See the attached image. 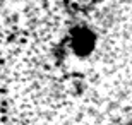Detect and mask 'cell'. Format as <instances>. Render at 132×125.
Listing matches in <instances>:
<instances>
[{
    "instance_id": "cell-1",
    "label": "cell",
    "mask_w": 132,
    "mask_h": 125,
    "mask_svg": "<svg viewBox=\"0 0 132 125\" xmlns=\"http://www.w3.org/2000/svg\"><path fill=\"white\" fill-rule=\"evenodd\" d=\"M132 0H0V125H129Z\"/></svg>"
}]
</instances>
